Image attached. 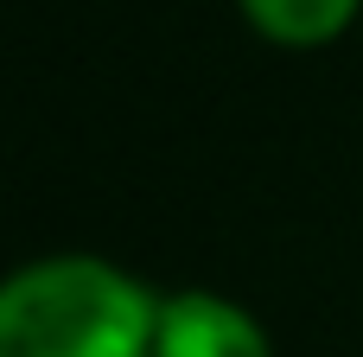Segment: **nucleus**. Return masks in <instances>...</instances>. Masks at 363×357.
Here are the masks:
<instances>
[{
	"mask_svg": "<svg viewBox=\"0 0 363 357\" xmlns=\"http://www.w3.org/2000/svg\"><path fill=\"white\" fill-rule=\"evenodd\" d=\"M160 300L102 256H38L0 281V357H153Z\"/></svg>",
	"mask_w": 363,
	"mask_h": 357,
	"instance_id": "1",
	"label": "nucleus"
},
{
	"mask_svg": "<svg viewBox=\"0 0 363 357\" xmlns=\"http://www.w3.org/2000/svg\"><path fill=\"white\" fill-rule=\"evenodd\" d=\"M153 357H274L268 332L223 294H172L160 300V326H153Z\"/></svg>",
	"mask_w": 363,
	"mask_h": 357,
	"instance_id": "2",
	"label": "nucleus"
},
{
	"mask_svg": "<svg viewBox=\"0 0 363 357\" xmlns=\"http://www.w3.org/2000/svg\"><path fill=\"white\" fill-rule=\"evenodd\" d=\"M249 26L274 45H325L357 19L363 0H236Z\"/></svg>",
	"mask_w": 363,
	"mask_h": 357,
	"instance_id": "3",
	"label": "nucleus"
}]
</instances>
